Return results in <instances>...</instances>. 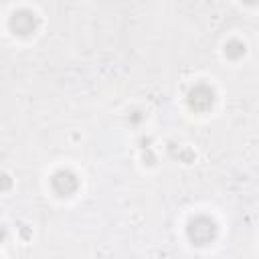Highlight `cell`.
<instances>
[{
  "label": "cell",
  "instance_id": "cell-6",
  "mask_svg": "<svg viewBox=\"0 0 259 259\" xmlns=\"http://www.w3.org/2000/svg\"><path fill=\"white\" fill-rule=\"evenodd\" d=\"M243 2H247V4H257L259 0H243Z\"/></svg>",
  "mask_w": 259,
  "mask_h": 259
},
{
  "label": "cell",
  "instance_id": "cell-3",
  "mask_svg": "<svg viewBox=\"0 0 259 259\" xmlns=\"http://www.w3.org/2000/svg\"><path fill=\"white\" fill-rule=\"evenodd\" d=\"M36 26H38V16L32 10H16L10 16V28L20 36H26V34L34 32Z\"/></svg>",
  "mask_w": 259,
  "mask_h": 259
},
{
  "label": "cell",
  "instance_id": "cell-1",
  "mask_svg": "<svg viewBox=\"0 0 259 259\" xmlns=\"http://www.w3.org/2000/svg\"><path fill=\"white\" fill-rule=\"evenodd\" d=\"M186 235H188L190 243H194L198 247L208 245L217 237V223L210 217H194L186 227Z\"/></svg>",
  "mask_w": 259,
  "mask_h": 259
},
{
  "label": "cell",
  "instance_id": "cell-2",
  "mask_svg": "<svg viewBox=\"0 0 259 259\" xmlns=\"http://www.w3.org/2000/svg\"><path fill=\"white\" fill-rule=\"evenodd\" d=\"M186 103L192 111H198V113L208 111L214 103V89L206 83H198V85L190 87V91L186 95Z\"/></svg>",
  "mask_w": 259,
  "mask_h": 259
},
{
  "label": "cell",
  "instance_id": "cell-4",
  "mask_svg": "<svg viewBox=\"0 0 259 259\" xmlns=\"http://www.w3.org/2000/svg\"><path fill=\"white\" fill-rule=\"evenodd\" d=\"M51 186H53V190H55L59 196H71V194L77 190L79 180H77V176H75L71 170H59V172L53 174Z\"/></svg>",
  "mask_w": 259,
  "mask_h": 259
},
{
  "label": "cell",
  "instance_id": "cell-5",
  "mask_svg": "<svg viewBox=\"0 0 259 259\" xmlns=\"http://www.w3.org/2000/svg\"><path fill=\"white\" fill-rule=\"evenodd\" d=\"M225 55H227L229 59H239V57L245 55V45H243L241 40H229V42L225 45Z\"/></svg>",
  "mask_w": 259,
  "mask_h": 259
}]
</instances>
